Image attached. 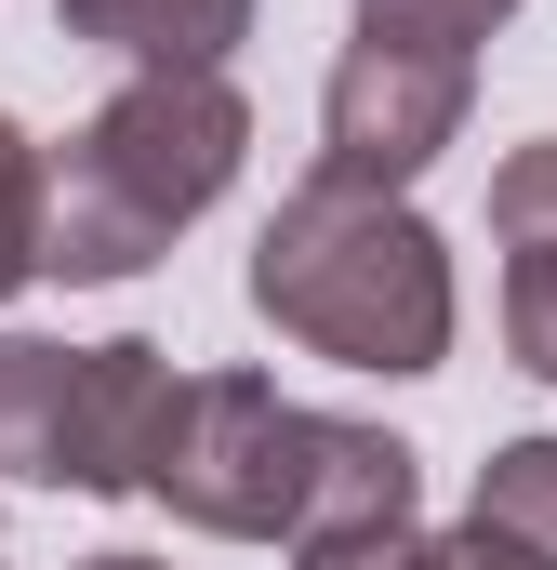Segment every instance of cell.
Wrapping results in <instances>:
<instances>
[{
    "mask_svg": "<svg viewBox=\"0 0 557 570\" xmlns=\"http://www.w3.org/2000/svg\"><path fill=\"white\" fill-rule=\"evenodd\" d=\"M253 305L305 358L345 372H438L451 358V239L385 186L305 173L253 239Z\"/></svg>",
    "mask_w": 557,
    "mask_h": 570,
    "instance_id": "2",
    "label": "cell"
},
{
    "mask_svg": "<svg viewBox=\"0 0 557 570\" xmlns=\"http://www.w3.org/2000/svg\"><path fill=\"white\" fill-rule=\"evenodd\" d=\"M253 107L226 67H134L80 134L53 146V279H134L159 266L226 186Z\"/></svg>",
    "mask_w": 557,
    "mask_h": 570,
    "instance_id": "1",
    "label": "cell"
},
{
    "mask_svg": "<svg viewBox=\"0 0 557 570\" xmlns=\"http://www.w3.org/2000/svg\"><path fill=\"white\" fill-rule=\"evenodd\" d=\"M67 425H80V345L0 332V478L67 491Z\"/></svg>",
    "mask_w": 557,
    "mask_h": 570,
    "instance_id": "7",
    "label": "cell"
},
{
    "mask_svg": "<svg viewBox=\"0 0 557 570\" xmlns=\"http://www.w3.org/2000/svg\"><path fill=\"white\" fill-rule=\"evenodd\" d=\"M491 239L518 253V239H557V134L505 146V173H491Z\"/></svg>",
    "mask_w": 557,
    "mask_h": 570,
    "instance_id": "12",
    "label": "cell"
},
{
    "mask_svg": "<svg viewBox=\"0 0 557 570\" xmlns=\"http://www.w3.org/2000/svg\"><path fill=\"white\" fill-rule=\"evenodd\" d=\"M27 279H53V159H40L27 120L0 107V305Z\"/></svg>",
    "mask_w": 557,
    "mask_h": 570,
    "instance_id": "9",
    "label": "cell"
},
{
    "mask_svg": "<svg viewBox=\"0 0 557 570\" xmlns=\"http://www.w3.org/2000/svg\"><path fill=\"white\" fill-rule=\"evenodd\" d=\"M80 570H159V558H134V544H107V558H80Z\"/></svg>",
    "mask_w": 557,
    "mask_h": 570,
    "instance_id": "13",
    "label": "cell"
},
{
    "mask_svg": "<svg viewBox=\"0 0 557 570\" xmlns=\"http://www.w3.org/2000/svg\"><path fill=\"white\" fill-rule=\"evenodd\" d=\"M173 399H186V372L159 358V345H80V425H67V491H94V504H120L159 478V438H173Z\"/></svg>",
    "mask_w": 557,
    "mask_h": 570,
    "instance_id": "5",
    "label": "cell"
},
{
    "mask_svg": "<svg viewBox=\"0 0 557 570\" xmlns=\"http://www.w3.org/2000/svg\"><path fill=\"white\" fill-rule=\"evenodd\" d=\"M465 518H491V531H518L531 558H557V438H505L491 464H478V504Z\"/></svg>",
    "mask_w": 557,
    "mask_h": 570,
    "instance_id": "10",
    "label": "cell"
},
{
    "mask_svg": "<svg viewBox=\"0 0 557 570\" xmlns=\"http://www.w3.org/2000/svg\"><path fill=\"white\" fill-rule=\"evenodd\" d=\"M292 570H557L531 558L518 531H491V518H465V531H372V544H319V558Z\"/></svg>",
    "mask_w": 557,
    "mask_h": 570,
    "instance_id": "8",
    "label": "cell"
},
{
    "mask_svg": "<svg viewBox=\"0 0 557 570\" xmlns=\"http://www.w3.org/2000/svg\"><path fill=\"white\" fill-rule=\"evenodd\" d=\"M53 27L120 67H226L253 40V0H53Z\"/></svg>",
    "mask_w": 557,
    "mask_h": 570,
    "instance_id": "6",
    "label": "cell"
},
{
    "mask_svg": "<svg viewBox=\"0 0 557 570\" xmlns=\"http://www.w3.org/2000/svg\"><path fill=\"white\" fill-rule=\"evenodd\" d=\"M465 94H478V53H465V40L345 27L332 94H319V173H332V186H385V199H412V173L465 134Z\"/></svg>",
    "mask_w": 557,
    "mask_h": 570,
    "instance_id": "4",
    "label": "cell"
},
{
    "mask_svg": "<svg viewBox=\"0 0 557 570\" xmlns=\"http://www.w3.org/2000/svg\"><path fill=\"white\" fill-rule=\"evenodd\" d=\"M332 425H345V412L278 399L266 372H186L146 504H173V518L213 531V544H305L319 478H332Z\"/></svg>",
    "mask_w": 557,
    "mask_h": 570,
    "instance_id": "3",
    "label": "cell"
},
{
    "mask_svg": "<svg viewBox=\"0 0 557 570\" xmlns=\"http://www.w3.org/2000/svg\"><path fill=\"white\" fill-rule=\"evenodd\" d=\"M505 345H518V372L557 385V239H518L505 253Z\"/></svg>",
    "mask_w": 557,
    "mask_h": 570,
    "instance_id": "11",
    "label": "cell"
},
{
    "mask_svg": "<svg viewBox=\"0 0 557 570\" xmlns=\"http://www.w3.org/2000/svg\"><path fill=\"white\" fill-rule=\"evenodd\" d=\"M491 13H518V0H491Z\"/></svg>",
    "mask_w": 557,
    "mask_h": 570,
    "instance_id": "14",
    "label": "cell"
}]
</instances>
